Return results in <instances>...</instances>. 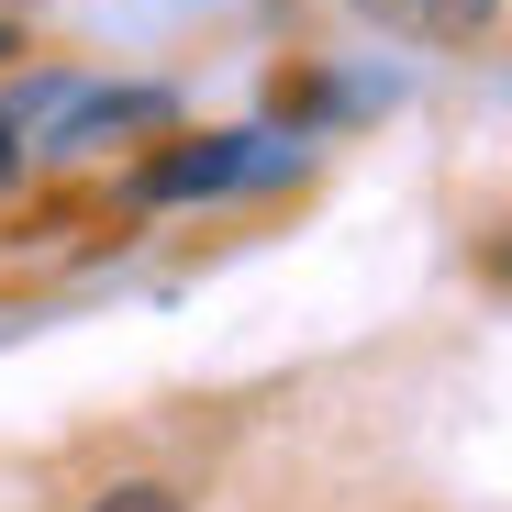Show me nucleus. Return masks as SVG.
Instances as JSON below:
<instances>
[{
	"label": "nucleus",
	"instance_id": "obj_2",
	"mask_svg": "<svg viewBox=\"0 0 512 512\" xmlns=\"http://www.w3.org/2000/svg\"><path fill=\"white\" fill-rule=\"evenodd\" d=\"M357 12L379 34H401V45H479L501 0H357Z\"/></svg>",
	"mask_w": 512,
	"mask_h": 512
},
{
	"label": "nucleus",
	"instance_id": "obj_3",
	"mask_svg": "<svg viewBox=\"0 0 512 512\" xmlns=\"http://www.w3.org/2000/svg\"><path fill=\"white\" fill-rule=\"evenodd\" d=\"M90 512H179V490H167V479H123V490H101Z\"/></svg>",
	"mask_w": 512,
	"mask_h": 512
},
{
	"label": "nucleus",
	"instance_id": "obj_1",
	"mask_svg": "<svg viewBox=\"0 0 512 512\" xmlns=\"http://www.w3.org/2000/svg\"><path fill=\"white\" fill-rule=\"evenodd\" d=\"M301 167L290 134H201V145H167L145 167V201H201V190H245V179H279Z\"/></svg>",
	"mask_w": 512,
	"mask_h": 512
},
{
	"label": "nucleus",
	"instance_id": "obj_5",
	"mask_svg": "<svg viewBox=\"0 0 512 512\" xmlns=\"http://www.w3.org/2000/svg\"><path fill=\"white\" fill-rule=\"evenodd\" d=\"M0 56H12V23H0Z\"/></svg>",
	"mask_w": 512,
	"mask_h": 512
},
{
	"label": "nucleus",
	"instance_id": "obj_4",
	"mask_svg": "<svg viewBox=\"0 0 512 512\" xmlns=\"http://www.w3.org/2000/svg\"><path fill=\"white\" fill-rule=\"evenodd\" d=\"M0 179H12V123H0Z\"/></svg>",
	"mask_w": 512,
	"mask_h": 512
}]
</instances>
